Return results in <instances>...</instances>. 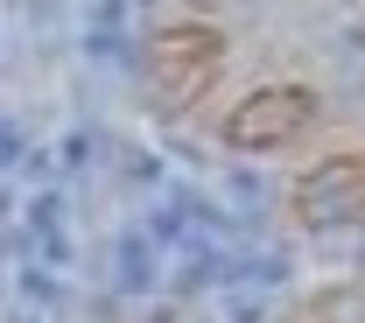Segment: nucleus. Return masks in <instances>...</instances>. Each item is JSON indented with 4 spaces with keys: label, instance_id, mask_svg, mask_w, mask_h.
<instances>
[{
    "label": "nucleus",
    "instance_id": "nucleus-1",
    "mask_svg": "<svg viewBox=\"0 0 365 323\" xmlns=\"http://www.w3.org/2000/svg\"><path fill=\"white\" fill-rule=\"evenodd\" d=\"M218 71H225V36L211 21H169V29H155V43H148V92H155L162 120L197 113L211 98V85H218Z\"/></svg>",
    "mask_w": 365,
    "mask_h": 323
},
{
    "label": "nucleus",
    "instance_id": "nucleus-2",
    "mask_svg": "<svg viewBox=\"0 0 365 323\" xmlns=\"http://www.w3.org/2000/svg\"><path fill=\"white\" fill-rule=\"evenodd\" d=\"M309 127H317V92L309 85H260L225 113V148L274 155V148H295Z\"/></svg>",
    "mask_w": 365,
    "mask_h": 323
},
{
    "label": "nucleus",
    "instance_id": "nucleus-3",
    "mask_svg": "<svg viewBox=\"0 0 365 323\" xmlns=\"http://www.w3.org/2000/svg\"><path fill=\"white\" fill-rule=\"evenodd\" d=\"M288 218L302 232H337L365 218V148H344L288 183Z\"/></svg>",
    "mask_w": 365,
    "mask_h": 323
},
{
    "label": "nucleus",
    "instance_id": "nucleus-4",
    "mask_svg": "<svg viewBox=\"0 0 365 323\" xmlns=\"http://www.w3.org/2000/svg\"><path fill=\"white\" fill-rule=\"evenodd\" d=\"M288 323H365V275L317 288L309 302H295V317H288Z\"/></svg>",
    "mask_w": 365,
    "mask_h": 323
}]
</instances>
